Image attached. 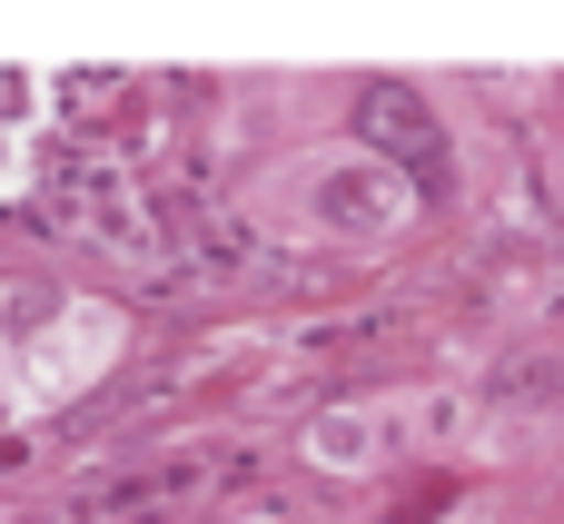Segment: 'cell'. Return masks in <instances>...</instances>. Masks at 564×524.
<instances>
[{"mask_svg":"<svg viewBox=\"0 0 564 524\" xmlns=\"http://www.w3.org/2000/svg\"><path fill=\"white\" fill-rule=\"evenodd\" d=\"M387 416H397V406H327V416L307 426V456L357 476V466H377V456H387Z\"/></svg>","mask_w":564,"mask_h":524,"instance_id":"cell-3","label":"cell"},{"mask_svg":"<svg viewBox=\"0 0 564 524\" xmlns=\"http://www.w3.org/2000/svg\"><path fill=\"white\" fill-rule=\"evenodd\" d=\"M119 347H129V317L109 307V297H50V327L20 347L10 337V406L0 416H50V406H69L79 386H99L109 367H119Z\"/></svg>","mask_w":564,"mask_h":524,"instance_id":"cell-2","label":"cell"},{"mask_svg":"<svg viewBox=\"0 0 564 524\" xmlns=\"http://www.w3.org/2000/svg\"><path fill=\"white\" fill-rule=\"evenodd\" d=\"M248 208H258L278 238H297V248H347V258H377V248H397V238L416 228L406 168L377 159V149H357V139H307V149L268 159L258 188H248Z\"/></svg>","mask_w":564,"mask_h":524,"instance_id":"cell-1","label":"cell"}]
</instances>
